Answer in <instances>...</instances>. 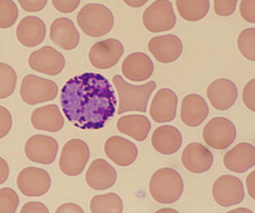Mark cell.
Returning <instances> with one entry per match:
<instances>
[{
  "label": "cell",
  "instance_id": "6da1fadb",
  "mask_svg": "<svg viewBox=\"0 0 255 213\" xmlns=\"http://www.w3.org/2000/svg\"><path fill=\"white\" fill-rule=\"evenodd\" d=\"M61 102L64 113L74 126L97 130L113 115L116 100L107 79L99 74L88 72L66 82L62 90Z\"/></svg>",
  "mask_w": 255,
  "mask_h": 213
},
{
  "label": "cell",
  "instance_id": "7a4b0ae2",
  "mask_svg": "<svg viewBox=\"0 0 255 213\" xmlns=\"http://www.w3.org/2000/svg\"><path fill=\"white\" fill-rule=\"evenodd\" d=\"M150 194L156 202L163 204L173 203L180 197L183 189V180L175 170L169 167L155 171L149 182Z\"/></svg>",
  "mask_w": 255,
  "mask_h": 213
},
{
  "label": "cell",
  "instance_id": "3957f363",
  "mask_svg": "<svg viewBox=\"0 0 255 213\" xmlns=\"http://www.w3.org/2000/svg\"><path fill=\"white\" fill-rule=\"evenodd\" d=\"M77 23L81 29L87 35L98 37L109 32L114 24L113 15L105 5L98 3L85 5L77 16Z\"/></svg>",
  "mask_w": 255,
  "mask_h": 213
},
{
  "label": "cell",
  "instance_id": "277c9868",
  "mask_svg": "<svg viewBox=\"0 0 255 213\" xmlns=\"http://www.w3.org/2000/svg\"><path fill=\"white\" fill-rule=\"evenodd\" d=\"M58 91L57 86L53 81L29 74L22 80L20 94L24 102L34 105L53 100Z\"/></svg>",
  "mask_w": 255,
  "mask_h": 213
},
{
  "label": "cell",
  "instance_id": "5b68a950",
  "mask_svg": "<svg viewBox=\"0 0 255 213\" xmlns=\"http://www.w3.org/2000/svg\"><path fill=\"white\" fill-rule=\"evenodd\" d=\"M89 149L86 143L78 139L70 140L63 149L59 164L62 171L70 176L80 174L89 158Z\"/></svg>",
  "mask_w": 255,
  "mask_h": 213
},
{
  "label": "cell",
  "instance_id": "8992f818",
  "mask_svg": "<svg viewBox=\"0 0 255 213\" xmlns=\"http://www.w3.org/2000/svg\"><path fill=\"white\" fill-rule=\"evenodd\" d=\"M142 21L146 28L152 32H160L171 30L176 22L171 3L167 0L155 1L144 11Z\"/></svg>",
  "mask_w": 255,
  "mask_h": 213
},
{
  "label": "cell",
  "instance_id": "52a82bcc",
  "mask_svg": "<svg viewBox=\"0 0 255 213\" xmlns=\"http://www.w3.org/2000/svg\"><path fill=\"white\" fill-rule=\"evenodd\" d=\"M202 135L204 140L209 146L216 149H224L234 141L236 129L233 123L223 117H214L204 126Z\"/></svg>",
  "mask_w": 255,
  "mask_h": 213
},
{
  "label": "cell",
  "instance_id": "ba28073f",
  "mask_svg": "<svg viewBox=\"0 0 255 213\" xmlns=\"http://www.w3.org/2000/svg\"><path fill=\"white\" fill-rule=\"evenodd\" d=\"M51 183L50 176L42 168L29 166L22 169L16 179L18 188L24 195L29 197L42 196L49 191Z\"/></svg>",
  "mask_w": 255,
  "mask_h": 213
},
{
  "label": "cell",
  "instance_id": "9c48e42d",
  "mask_svg": "<svg viewBox=\"0 0 255 213\" xmlns=\"http://www.w3.org/2000/svg\"><path fill=\"white\" fill-rule=\"evenodd\" d=\"M212 193L216 203L224 207L239 204L244 198L242 183L238 177L229 175L219 177L214 182Z\"/></svg>",
  "mask_w": 255,
  "mask_h": 213
},
{
  "label": "cell",
  "instance_id": "30bf717a",
  "mask_svg": "<svg viewBox=\"0 0 255 213\" xmlns=\"http://www.w3.org/2000/svg\"><path fill=\"white\" fill-rule=\"evenodd\" d=\"M58 145L53 138L41 134H36L30 137L24 146V152L27 158L31 161L48 165L55 160Z\"/></svg>",
  "mask_w": 255,
  "mask_h": 213
},
{
  "label": "cell",
  "instance_id": "8fae6325",
  "mask_svg": "<svg viewBox=\"0 0 255 213\" xmlns=\"http://www.w3.org/2000/svg\"><path fill=\"white\" fill-rule=\"evenodd\" d=\"M124 52L121 43L117 39L110 38L94 44L89 51V59L95 67L106 69L115 65Z\"/></svg>",
  "mask_w": 255,
  "mask_h": 213
},
{
  "label": "cell",
  "instance_id": "7c38bea8",
  "mask_svg": "<svg viewBox=\"0 0 255 213\" xmlns=\"http://www.w3.org/2000/svg\"><path fill=\"white\" fill-rule=\"evenodd\" d=\"M28 63L34 71L54 76L62 71L65 61L60 52L51 46H45L32 52L29 57Z\"/></svg>",
  "mask_w": 255,
  "mask_h": 213
},
{
  "label": "cell",
  "instance_id": "4fadbf2b",
  "mask_svg": "<svg viewBox=\"0 0 255 213\" xmlns=\"http://www.w3.org/2000/svg\"><path fill=\"white\" fill-rule=\"evenodd\" d=\"M148 48L157 61L166 64L172 63L179 57L183 46L178 37L168 34L152 38L148 43Z\"/></svg>",
  "mask_w": 255,
  "mask_h": 213
},
{
  "label": "cell",
  "instance_id": "5bb4252c",
  "mask_svg": "<svg viewBox=\"0 0 255 213\" xmlns=\"http://www.w3.org/2000/svg\"><path fill=\"white\" fill-rule=\"evenodd\" d=\"M237 90L235 84L227 78H221L212 81L206 90L207 97L213 107L219 111L231 107L236 101Z\"/></svg>",
  "mask_w": 255,
  "mask_h": 213
},
{
  "label": "cell",
  "instance_id": "9a60e30c",
  "mask_svg": "<svg viewBox=\"0 0 255 213\" xmlns=\"http://www.w3.org/2000/svg\"><path fill=\"white\" fill-rule=\"evenodd\" d=\"M178 97L172 90L164 88L155 95L151 104L150 114L153 120L159 123L168 122L175 117Z\"/></svg>",
  "mask_w": 255,
  "mask_h": 213
},
{
  "label": "cell",
  "instance_id": "2e32d148",
  "mask_svg": "<svg viewBox=\"0 0 255 213\" xmlns=\"http://www.w3.org/2000/svg\"><path fill=\"white\" fill-rule=\"evenodd\" d=\"M107 156L117 165L128 166L135 160L138 155L137 147L133 142L118 136L108 139L104 145Z\"/></svg>",
  "mask_w": 255,
  "mask_h": 213
},
{
  "label": "cell",
  "instance_id": "e0dca14e",
  "mask_svg": "<svg viewBox=\"0 0 255 213\" xmlns=\"http://www.w3.org/2000/svg\"><path fill=\"white\" fill-rule=\"evenodd\" d=\"M85 178L87 185L91 189L103 190L114 185L117 179V173L114 168L106 161L98 158L90 164Z\"/></svg>",
  "mask_w": 255,
  "mask_h": 213
},
{
  "label": "cell",
  "instance_id": "ac0fdd59",
  "mask_svg": "<svg viewBox=\"0 0 255 213\" xmlns=\"http://www.w3.org/2000/svg\"><path fill=\"white\" fill-rule=\"evenodd\" d=\"M181 159L183 165L188 171L200 173L207 171L211 167L213 157L211 152L203 145L192 142L186 147Z\"/></svg>",
  "mask_w": 255,
  "mask_h": 213
},
{
  "label": "cell",
  "instance_id": "d6986e66",
  "mask_svg": "<svg viewBox=\"0 0 255 213\" xmlns=\"http://www.w3.org/2000/svg\"><path fill=\"white\" fill-rule=\"evenodd\" d=\"M223 162L228 170L238 173L244 172L255 165V147L248 142L239 143L225 153Z\"/></svg>",
  "mask_w": 255,
  "mask_h": 213
},
{
  "label": "cell",
  "instance_id": "ffe728a7",
  "mask_svg": "<svg viewBox=\"0 0 255 213\" xmlns=\"http://www.w3.org/2000/svg\"><path fill=\"white\" fill-rule=\"evenodd\" d=\"M209 112L207 103L199 94H189L182 100L180 117L182 122L188 126L194 127L199 126L206 118Z\"/></svg>",
  "mask_w": 255,
  "mask_h": 213
},
{
  "label": "cell",
  "instance_id": "44dd1931",
  "mask_svg": "<svg viewBox=\"0 0 255 213\" xmlns=\"http://www.w3.org/2000/svg\"><path fill=\"white\" fill-rule=\"evenodd\" d=\"M50 37L60 47L66 50H71L77 45L79 33L72 22L65 17L55 20L50 27Z\"/></svg>",
  "mask_w": 255,
  "mask_h": 213
},
{
  "label": "cell",
  "instance_id": "7402d4cb",
  "mask_svg": "<svg viewBox=\"0 0 255 213\" xmlns=\"http://www.w3.org/2000/svg\"><path fill=\"white\" fill-rule=\"evenodd\" d=\"M46 28L43 21L39 17L28 16L23 18L17 28V38L23 45L28 48L37 46L44 40Z\"/></svg>",
  "mask_w": 255,
  "mask_h": 213
},
{
  "label": "cell",
  "instance_id": "603a6c76",
  "mask_svg": "<svg viewBox=\"0 0 255 213\" xmlns=\"http://www.w3.org/2000/svg\"><path fill=\"white\" fill-rule=\"evenodd\" d=\"M122 70L123 75L127 78L133 81H140L151 76L154 65L151 59L145 54L135 52L125 58L122 65Z\"/></svg>",
  "mask_w": 255,
  "mask_h": 213
},
{
  "label": "cell",
  "instance_id": "cb8c5ba5",
  "mask_svg": "<svg viewBox=\"0 0 255 213\" xmlns=\"http://www.w3.org/2000/svg\"><path fill=\"white\" fill-rule=\"evenodd\" d=\"M31 121L36 129L51 132L59 131L64 123V118L58 107L54 104L35 109L31 114Z\"/></svg>",
  "mask_w": 255,
  "mask_h": 213
},
{
  "label": "cell",
  "instance_id": "d4e9b609",
  "mask_svg": "<svg viewBox=\"0 0 255 213\" xmlns=\"http://www.w3.org/2000/svg\"><path fill=\"white\" fill-rule=\"evenodd\" d=\"M154 149L159 153L166 155L176 152L180 147L182 138L179 131L170 125L160 126L154 131L151 137Z\"/></svg>",
  "mask_w": 255,
  "mask_h": 213
},
{
  "label": "cell",
  "instance_id": "484cf974",
  "mask_svg": "<svg viewBox=\"0 0 255 213\" xmlns=\"http://www.w3.org/2000/svg\"><path fill=\"white\" fill-rule=\"evenodd\" d=\"M117 126L121 132L141 142L147 137L151 124L145 117L129 116L120 118L117 122Z\"/></svg>",
  "mask_w": 255,
  "mask_h": 213
},
{
  "label": "cell",
  "instance_id": "4316f807",
  "mask_svg": "<svg viewBox=\"0 0 255 213\" xmlns=\"http://www.w3.org/2000/svg\"><path fill=\"white\" fill-rule=\"evenodd\" d=\"M176 3L180 16L189 21L201 19L207 14L209 9V1L207 0H178Z\"/></svg>",
  "mask_w": 255,
  "mask_h": 213
},
{
  "label": "cell",
  "instance_id": "83f0119b",
  "mask_svg": "<svg viewBox=\"0 0 255 213\" xmlns=\"http://www.w3.org/2000/svg\"><path fill=\"white\" fill-rule=\"evenodd\" d=\"M90 208L92 213H121L123 204L119 196L111 192L93 196L90 201Z\"/></svg>",
  "mask_w": 255,
  "mask_h": 213
},
{
  "label": "cell",
  "instance_id": "f1b7e54d",
  "mask_svg": "<svg viewBox=\"0 0 255 213\" xmlns=\"http://www.w3.org/2000/svg\"><path fill=\"white\" fill-rule=\"evenodd\" d=\"M17 80L16 73L12 68L3 63L0 64V98L10 96L15 89Z\"/></svg>",
  "mask_w": 255,
  "mask_h": 213
},
{
  "label": "cell",
  "instance_id": "f546056e",
  "mask_svg": "<svg viewBox=\"0 0 255 213\" xmlns=\"http://www.w3.org/2000/svg\"><path fill=\"white\" fill-rule=\"evenodd\" d=\"M238 48L243 56L247 59L255 61V29L248 28L242 31L237 40Z\"/></svg>",
  "mask_w": 255,
  "mask_h": 213
},
{
  "label": "cell",
  "instance_id": "4dcf8cb0",
  "mask_svg": "<svg viewBox=\"0 0 255 213\" xmlns=\"http://www.w3.org/2000/svg\"><path fill=\"white\" fill-rule=\"evenodd\" d=\"M18 11L15 3L9 0H0V27L8 28L12 26L18 17Z\"/></svg>",
  "mask_w": 255,
  "mask_h": 213
},
{
  "label": "cell",
  "instance_id": "1f68e13d",
  "mask_svg": "<svg viewBox=\"0 0 255 213\" xmlns=\"http://www.w3.org/2000/svg\"><path fill=\"white\" fill-rule=\"evenodd\" d=\"M19 203V199L16 192L9 187L0 190V213H14Z\"/></svg>",
  "mask_w": 255,
  "mask_h": 213
},
{
  "label": "cell",
  "instance_id": "d6a6232c",
  "mask_svg": "<svg viewBox=\"0 0 255 213\" xmlns=\"http://www.w3.org/2000/svg\"><path fill=\"white\" fill-rule=\"evenodd\" d=\"M255 79H251L244 87L242 93L243 102L245 106L252 111L255 112Z\"/></svg>",
  "mask_w": 255,
  "mask_h": 213
},
{
  "label": "cell",
  "instance_id": "836d02e7",
  "mask_svg": "<svg viewBox=\"0 0 255 213\" xmlns=\"http://www.w3.org/2000/svg\"><path fill=\"white\" fill-rule=\"evenodd\" d=\"M214 9L216 13L221 16H227L234 11L237 1L235 0H214Z\"/></svg>",
  "mask_w": 255,
  "mask_h": 213
},
{
  "label": "cell",
  "instance_id": "e575fe53",
  "mask_svg": "<svg viewBox=\"0 0 255 213\" xmlns=\"http://www.w3.org/2000/svg\"><path fill=\"white\" fill-rule=\"evenodd\" d=\"M255 0H243L241 2L239 12L242 18L250 23L255 22Z\"/></svg>",
  "mask_w": 255,
  "mask_h": 213
},
{
  "label": "cell",
  "instance_id": "d590c367",
  "mask_svg": "<svg viewBox=\"0 0 255 213\" xmlns=\"http://www.w3.org/2000/svg\"><path fill=\"white\" fill-rule=\"evenodd\" d=\"M12 124V120L10 112L2 106L0 107V138L6 136L10 131Z\"/></svg>",
  "mask_w": 255,
  "mask_h": 213
},
{
  "label": "cell",
  "instance_id": "8d00e7d4",
  "mask_svg": "<svg viewBox=\"0 0 255 213\" xmlns=\"http://www.w3.org/2000/svg\"><path fill=\"white\" fill-rule=\"evenodd\" d=\"M52 4L58 11L67 13L74 10L79 5L80 0H52Z\"/></svg>",
  "mask_w": 255,
  "mask_h": 213
},
{
  "label": "cell",
  "instance_id": "74e56055",
  "mask_svg": "<svg viewBox=\"0 0 255 213\" xmlns=\"http://www.w3.org/2000/svg\"><path fill=\"white\" fill-rule=\"evenodd\" d=\"M22 8L29 12H36L42 10L46 5L47 0H18Z\"/></svg>",
  "mask_w": 255,
  "mask_h": 213
},
{
  "label": "cell",
  "instance_id": "f35d334b",
  "mask_svg": "<svg viewBox=\"0 0 255 213\" xmlns=\"http://www.w3.org/2000/svg\"><path fill=\"white\" fill-rule=\"evenodd\" d=\"M47 207L43 203L38 202H30L22 207L20 213H49Z\"/></svg>",
  "mask_w": 255,
  "mask_h": 213
},
{
  "label": "cell",
  "instance_id": "ab89813d",
  "mask_svg": "<svg viewBox=\"0 0 255 213\" xmlns=\"http://www.w3.org/2000/svg\"><path fill=\"white\" fill-rule=\"evenodd\" d=\"M56 213H84L82 208L78 205L72 203H64L59 207Z\"/></svg>",
  "mask_w": 255,
  "mask_h": 213
},
{
  "label": "cell",
  "instance_id": "60d3db41",
  "mask_svg": "<svg viewBox=\"0 0 255 213\" xmlns=\"http://www.w3.org/2000/svg\"><path fill=\"white\" fill-rule=\"evenodd\" d=\"M255 171H252L247 176L246 184L248 193L253 199H255Z\"/></svg>",
  "mask_w": 255,
  "mask_h": 213
},
{
  "label": "cell",
  "instance_id": "b9f144b4",
  "mask_svg": "<svg viewBox=\"0 0 255 213\" xmlns=\"http://www.w3.org/2000/svg\"><path fill=\"white\" fill-rule=\"evenodd\" d=\"M0 183L1 184L6 180L9 173V168L7 163L1 157L0 158Z\"/></svg>",
  "mask_w": 255,
  "mask_h": 213
},
{
  "label": "cell",
  "instance_id": "7bdbcfd3",
  "mask_svg": "<svg viewBox=\"0 0 255 213\" xmlns=\"http://www.w3.org/2000/svg\"><path fill=\"white\" fill-rule=\"evenodd\" d=\"M125 3L128 6L134 7H137L144 5L147 0H124Z\"/></svg>",
  "mask_w": 255,
  "mask_h": 213
},
{
  "label": "cell",
  "instance_id": "ee69618b",
  "mask_svg": "<svg viewBox=\"0 0 255 213\" xmlns=\"http://www.w3.org/2000/svg\"><path fill=\"white\" fill-rule=\"evenodd\" d=\"M231 212L234 213H251V211L250 210L246 208H239L236 209L235 210L232 211Z\"/></svg>",
  "mask_w": 255,
  "mask_h": 213
}]
</instances>
